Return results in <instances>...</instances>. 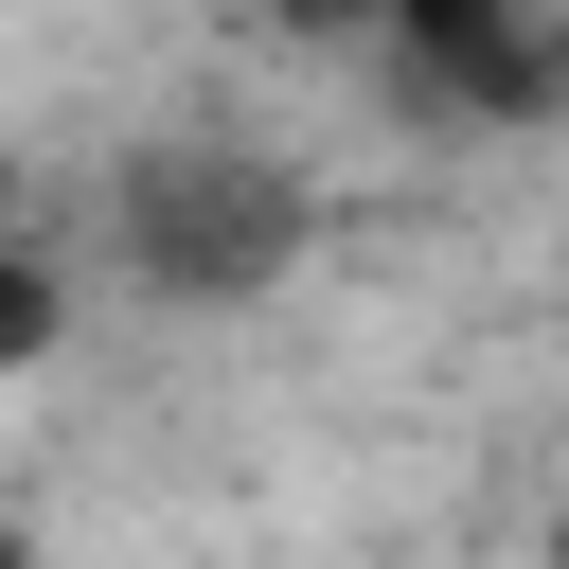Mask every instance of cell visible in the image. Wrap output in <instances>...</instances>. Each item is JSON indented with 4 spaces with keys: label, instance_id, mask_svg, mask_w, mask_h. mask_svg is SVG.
<instances>
[{
    "label": "cell",
    "instance_id": "1",
    "mask_svg": "<svg viewBox=\"0 0 569 569\" xmlns=\"http://www.w3.org/2000/svg\"><path fill=\"white\" fill-rule=\"evenodd\" d=\"M302 231H320V196H302V160H267V142H231V124H160V142H124V178H107V249H124V284L142 302H267L284 267H302Z\"/></svg>",
    "mask_w": 569,
    "mask_h": 569
},
{
    "label": "cell",
    "instance_id": "2",
    "mask_svg": "<svg viewBox=\"0 0 569 569\" xmlns=\"http://www.w3.org/2000/svg\"><path fill=\"white\" fill-rule=\"evenodd\" d=\"M373 53L427 124H551L569 107V0H391Z\"/></svg>",
    "mask_w": 569,
    "mask_h": 569
},
{
    "label": "cell",
    "instance_id": "4",
    "mask_svg": "<svg viewBox=\"0 0 569 569\" xmlns=\"http://www.w3.org/2000/svg\"><path fill=\"white\" fill-rule=\"evenodd\" d=\"M249 18H267V36H320V53H338V36H373L391 0H249Z\"/></svg>",
    "mask_w": 569,
    "mask_h": 569
},
{
    "label": "cell",
    "instance_id": "5",
    "mask_svg": "<svg viewBox=\"0 0 569 569\" xmlns=\"http://www.w3.org/2000/svg\"><path fill=\"white\" fill-rule=\"evenodd\" d=\"M0 569H36V551H18V516H0Z\"/></svg>",
    "mask_w": 569,
    "mask_h": 569
},
{
    "label": "cell",
    "instance_id": "3",
    "mask_svg": "<svg viewBox=\"0 0 569 569\" xmlns=\"http://www.w3.org/2000/svg\"><path fill=\"white\" fill-rule=\"evenodd\" d=\"M53 320H71V284H53V249L0 213V373H36V356H53Z\"/></svg>",
    "mask_w": 569,
    "mask_h": 569
}]
</instances>
